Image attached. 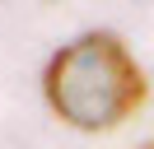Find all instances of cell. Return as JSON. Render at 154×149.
<instances>
[{
  "label": "cell",
  "instance_id": "cell-1",
  "mask_svg": "<svg viewBox=\"0 0 154 149\" xmlns=\"http://www.w3.org/2000/svg\"><path fill=\"white\" fill-rule=\"evenodd\" d=\"M51 112L75 130H112L145 102V70L117 33H84L61 47L42 74Z\"/></svg>",
  "mask_w": 154,
  "mask_h": 149
},
{
  "label": "cell",
  "instance_id": "cell-2",
  "mask_svg": "<svg viewBox=\"0 0 154 149\" xmlns=\"http://www.w3.org/2000/svg\"><path fill=\"white\" fill-rule=\"evenodd\" d=\"M140 149H154V140H145V144H140Z\"/></svg>",
  "mask_w": 154,
  "mask_h": 149
}]
</instances>
